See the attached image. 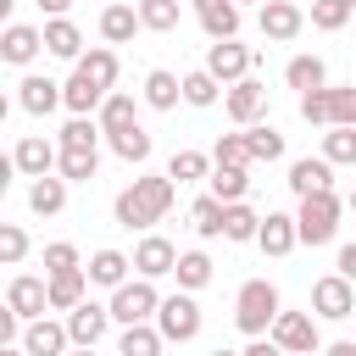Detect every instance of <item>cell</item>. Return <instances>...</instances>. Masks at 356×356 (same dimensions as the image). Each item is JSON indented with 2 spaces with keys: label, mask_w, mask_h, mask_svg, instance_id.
Wrapping results in <instances>:
<instances>
[{
  "label": "cell",
  "mask_w": 356,
  "mask_h": 356,
  "mask_svg": "<svg viewBox=\"0 0 356 356\" xmlns=\"http://www.w3.org/2000/svg\"><path fill=\"white\" fill-rule=\"evenodd\" d=\"M172 195H178V184H172L167 172H161V178H156V172H145V178H134V184L117 195V206H111V211H117V222H122V228H150V222H161V217L172 211Z\"/></svg>",
  "instance_id": "cell-1"
},
{
  "label": "cell",
  "mask_w": 356,
  "mask_h": 356,
  "mask_svg": "<svg viewBox=\"0 0 356 356\" xmlns=\"http://www.w3.org/2000/svg\"><path fill=\"white\" fill-rule=\"evenodd\" d=\"M278 289L267 284V278H250L245 289H239V300H234V323H239V334H250V339H267L273 334V323H278Z\"/></svg>",
  "instance_id": "cell-2"
},
{
  "label": "cell",
  "mask_w": 356,
  "mask_h": 356,
  "mask_svg": "<svg viewBox=\"0 0 356 356\" xmlns=\"http://www.w3.org/2000/svg\"><path fill=\"white\" fill-rule=\"evenodd\" d=\"M295 228H300V245H328L339 234V195H306L300 211H295Z\"/></svg>",
  "instance_id": "cell-3"
},
{
  "label": "cell",
  "mask_w": 356,
  "mask_h": 356,
  "mask_svg": "<svg viewBox=\"0 0 356 356\" xmlns=\"http://www.w3.org/2000/svg\"><path fill=\"white\" fill-rule=\"evenodd\" d=\"M156 312H161V295L150 278H128L122 289H111V323L134 328V323H150Z\"/></svg>",
  "instance_id": "cell-4"
},
{
  "label": "cell",
  "mask_w": 356,
  "mask_h": 356,
  "mask_svg": "<svg viewBox=\"0 0 356 356\" xmlns=\"http://www.w3.org/2000/svg\"><path fill=\"white\" fill-rule=\"evenodd\" d=\"M156 328H161L167 345H189V339L200 334V306H195V295H167L161 312H156Z\"/></svg>",
  "instance_id": "cell-5"
},
{
  "label": "cell",
  "mask_w": 356,
  "mask_h": 356,
  "mask_svg": "<svg viewBox=\"0 0 356 356\" xmlns=\"http://www.w3.org/2000/svg\"><path fill=\"white\" fill-rule=\"evenodd\" d=\"M267 339L284 356H317V323H312V312H278V323H273Z\"/></svg>",
  "instance_id": "cell-6"
},
{
  "label": "cell",
  "mask_w": 356,
  "mask_h": 356,
  "mask_svg": "<svg viewBox=\"0 0 356 356\" xmlns=\"http://www.w3.org/2000/svg\"><path fill=\"white\" fill-rule=\"evenodd\" d=\"M6 312L22 317V323H39V312H50V278H28V273H17L11 289H6Z\"/></svg>",
  "instance_id": "cell-7"
},
{
  "label": "cell",
  "mask_w": 356,
  "mask_h": 356,
  "mask_svg": "<svg viewBox=\"0 0 356 356\" xmlns=\"http://www.w3.org/2000/svg\"><path fill=\"white\" fill-rule=\"evenodd\" d=\"M312 312H317V317H328V323L350 317V312H356V284H350V278H339V273L317 278V284H312Z\"/></svg>",
  "instance_id": "cell-8"
},
{
  "label": "cell",
  "mask_w": 356,
  "mask_h": 356,
  "mask_svg": "<svg viewBox=\"0 0 356 356\" xmlns=\"http://www.w3.org/2000/svg\"><path fill=\"white\" fill-rule=\"evenodd\" d=\"M206 72L217 83H239V78H250V50L239 39H217V44H206Z\"/></svg>",
  "instance_id": "cell-9"
},
{
  "label": "cell",
  "mask_w": 356,
  "mask_h": 356,
  "mask_svg": "<svg viewBox=\"0 0 356 356\" xmlns=\"http://www.w3.org/2000/svg\"><path fill=\"white\" fill-rule=\"evenodd\" d=\"M61 89H67V83H56V78H44V72H28V78L17 83V106H22L28 117H50L56 106H67Z\"/></svg>",
  "instance_id": "cell-10"
},
{
  "label": "cell",
  "mask_w": 356,
  "mask_h": 356,
  "mask_svg": "<svg viewBox=\"0 0 356 356\" xmlns=\"http://www.w3.org/2000/svg\"><path fill=\"white\" fill-rule=\"evenodd\" d=\"M222 111H228L239 128H256L261 111H267V89H261L256 78H239V83H228V95H222Z\"/></svg>",
  "instance_id": "cell-11"
},
{
  "label": "cell",
  "mask_w": 356,
  "mask_h": 356,
  "mask_svg": "<svg viewBox=\"0 0 356 356\" xmlns=\"http://www.w3.org/2000/svg\"><path fill=\"white\" fill-rule=\"evenodd\" d=\"M11 161H17V172H28V178H50V172L61 167V145H50L44 134H28V139H17Z\"/></svg>",
  "instance_id": "cell-12"
},
{
  "label": "cell",
  "mask_w": 356,
  "mask_h": 356,
  "mask_svg": "<svg viewBox=\"0 0 356 356\" xmlns=\"http://www.w3.org/2000/svg\"><path fill=\"white\" fill-rule=\"evenodd\" d=\"M134 267H139V278H167V273H178V250H172V239H161V234H145L139 245H134Z\"/></svg>",
  "instance_id": "cell-13"
},
{
  "label": "cell",
  "mask_w": 356,
  "mask_h": 356,
  "mask_svg": "<svg viewBox=\"0 0 356 356\" xmlns=\"http://www.w3.org/2000/svg\"><path fill=\"white\" fill-rule=\"evenodd\" d=\"M300 28H306V11H300L295 0H267V6H261V39L289 44Z\"/></svg>",
  "instance_id": "cell-14"
},
{
  "label": "cell",
  "mask_w": 356,
  "mask_h": 356,
  "mask_svg": "<svg viewBox=\"0 0 356 356\" xmlns=\"http://www.w3.org/2000/svg\"><path fill=\"white\" fill-rule=\"evenodd\" d=\"M106 328H111V306H100V300H83L78 312H67V334H72V345H100L106 339Z\"/></svg>",
  "instance_id": "cell-15"
},
{
  "label": "cell",
  "mask_w": 356,
  "mask_h": 356,
  "mask_svg": "<svg viewBox=\"0 0 356 356\" xmlns=\"http://www.w3.org/2000/svg\"><path fill=\"white\" fill-rule=\"evenodd\" d=\"M39 50H44V28L11 22V28L0 33V56H6V67H28V61H33Z\"/></svg>",
  "instance_id": "cell-16"
},
{
  "label": "cell",
  "mask_w": 356,
  "mask_h": 356,
  "mask_svg": "<svg viewBox=\"0 0 356 356\" xmlns=\"http://www.w3.org/2000/svg\"><path fill=\"white\" fill-rule=\"evenodd\" d=\"M289 189L306 200V195H328L334 189V161H323V156H300L295 167H289Z\"/></svg>",
  "instance_id": "cell-17"
},
{
  "label": "cell",
  "mask_w": 356,
  "mask_h": 356,
  "mask_svg": "<svg viewBox=\"0 0 356 356\" xmlns=\"http://www.w3.org/2000/svg\"><path fill=\"white\" fill-rule=\"evenodd\" d=\"M22 350H28V356H67V350H72V334H67V323L39 317V323H28Z\"/></svg>",
  "instance_id": "cell-18"
},
{
  "label": "cell",
  "mask_w": 356,
  "mask_h": 356,
  "mask_svg": "<svg viewBox=\"0 0 356 356\" xmlns=\"http://www.w3.org/2000/svg\"><path fill=\"white\" fill-rule=\"evenodd\" d=\"M195 17L206 28V39H239V6L234 0H195Z\"/></svg>",
  "instance_id": "cell-19"
},
{
  "label": "cell",
  "mask_w": 356,
  "mask_h": 356,
  "mask_svg": "<svg viewBox=\"0 0 356 356\" xmlns=\"http://www.w3.org/2000/svg\"><path fill=\"white\" fill-rule=\"evenodd\" d=\"M256 245H261L267 256H289V250L300 245V228H295V217H289V211H267V217H261V234H256Z\"/></svg>",
  "instance_id": "cell-20"
},
{
  "label": "cell",
  "mask_w": 356,
  "mask_h": 356,
  "mask_svg": "<svg viewBox=\"0 0 356 356\" xmlns=\"http://www.w3.org/2000/svg\"><path fill=\"white\" fill-rule=\"evenodd\" d=\"M61 95H67V111H72V117H95V111L106 106V89H100L89 72H78V67H72V78H67Z\"/></svg>",
  "instance_id": "cell-21"
},
{
  "label": "cell",
  "mask_w": 356,
  "mask_h": 356,
  "mask_svg": "<svg viewBox=\"0 0 356 356\" xmlns=\"http://www.w3.org/2000/svg\"><path fill=\"white\" fill-rule=\"evenodd\" d=\"M128 267H134V261H128L122 250H95L83 273H89V284H100V289H122V284H128Z\"/></svg>",
  "instance_id": "cell-22"
},
{
  "label": "cell",
  "mask_w": 356,
  "mask_h": 356,
  "mask_svg": "<svg viewBox=\"0 0 356 356\" xmlns=\"http://www.w3.org/2000/svg\"><path fill=\"white\" fill-rule=\"evenodd\" d=\"M83 300H89V273H83V267L50 278V312H78Z\"/></svg>",
  "instance_id": "cell-23"
},
{
  "label": "cell",
  "mask_w": 356,
  "mask_h": 356,
  "mask_svg": "<svg viewBox=\"0 0 356 356\" xmlns=\"http://www.w3.org/2000/svg\"><path fill=\"white\" fill-rule=\"evenodd\" d=\"M139 28H145V22H139V6H106V11H100V39H106V44H128Z\"/></svg>",
  "instance_id": "cell-24"
},
{
  "label": "cell",
  "mask_w": 356,
  "mask_h": 356,
  "mask_svg": "<svg viewBox=\"0 0 356 356\" xmlns=\"http://www.w3.org/2000/svg\"><path fill=\"white\" fill-rule=\"evenodd\" d=\"M44 50L61 56V61H83V33H78V22H67V17L44 22Z\"/></svg>",
  "instance_id": "cell-25"
},
{
  "label": "cell",
  "mask_w": 356,
  "mask_h": 356,
  "mask_svg": "<svg viewBox=\"0 0 356 356\" xmlns=\"http://www.w3.org/2000/svg\"><path fill=\"white\" fill-rule=\"evenodd\" d=\"M178 100H184V78H172L167 67H150V72H145V106L172 111Z\"/></svg>",
  "instance_id": "cell-26"
},
{
  "label": "cell",
  "mask_w": 356,
  "mask_h": 356,
  "mask_svg": "<svg viewBox=\"0 0 356 356\" xmlns=\"http://www.w3.org/2000/svg\"><path fill=\"white\" fill-rule=\"evenodd\" d=\"M100 128H106V139H117V134H128V128H139V106H134V95H106V106H100Z\"/></svg>",
  "instance_id": "cell-27"
},
{
  "label": "cell",
  "mask_w": 356,
  "mask_h": 356,
  "mask_svg": "<svg viewBox=\"0 0 356 356\" xmlns=\"http://www.w3.org/2000/svg\"><path fill=\"white\" fill-rule=\"evenodd\" d=\"M284 83H289V89H300V95L328 89V67H323V56H295V61L284 67Z\"/></svg>",
  "instance_id": "cell-28"
},
{
  "label": "cell",
  "mask_w": 356,
  "mask_h": 356,
  "mask_svg": "<svg viewBox=\"0 0 356 356\" xmlns=\"http://www.w3.org/2000/svg\"><path fill=\"white\" fill-rule=\"evenodd\" d=\"M211 195L222 200V206H239L245 200V189H250V167H211Z\"/></svg>",
  "instance_id": "cell-29"
},
{
  "label": "cell",
  "mask_w": 356,
  "mask_h": 356,
  "mask_svg": "<svg viewBox=\"0 0 356 356\" xmlns=\"http://www.w3.org/2000/svg\"><path fill=\"white\" fill-rule=\"evenodd\" d=\"M28 206H33L39 217H56V211L67 206V178H61V172H50V178H33V189H28Z\"/></svg>",
  "instance_id": "cell-30"
},
{
  "label": "cell",
  "mask_w": 356,
  "mask_h": 356,
  "mask_svg": "<svg viewBox=\"0 0 356 356\" xmlns=\"http://www.w3.org/2000/svg\"><path fill=\"white\" fill-rule=\"evenodd\" d=\"M222 217H228V206H222L217 195H200V200L189 206V228H195L200 239H222Z\"/></svg>",
  "instance_id": "cell-31"
},
{
  "label": "cell",
  "mask_w": 356,
  "mask_h": 356,
  "mask_svg": "<svg viewBox=\"0 0 356 356\" xmlns=\"http://www.w3.org/2000/svg\"><path fill=\"white\" fill-rule=\"evenodd\" d=\"M172 278H178V289H184V295L206 289V284H211V256H206V250H184V256H178V273H172Z\"/></svg>",
  "instance_id": "cell-32"
},
{
  "label": "cell",
  "mask_w": 356,
  "mask_h": 356,
  "mask_svg": "<svg viewBox=\"0 0 356 356\" xmlns=\"http://www.w3.org/2000/svg\"><path fill=\"white\" fill-rule=\"evenodd\" d=\"M161 328H150V323H134V328H122V339H117V356H161Z\"/></svg>",
  "instance_id": "cell-33"
},
{
  "label": "cell",
  "mask_w": 356,
  "mask_h": 356,
  "mask_svg": "<svg viewBox=\"0 0 356 356\" xmlns=\"http://www.w3.org/2000/svg\"><path fill=\"white\" fill-rule=\"evenodd\" d=\"M245 145H250V161H284V134H278L273 122L245 128Z\"/></svg>",
  "instance_id": "cell-34"
},
{
  "label": "cell",
  "mask_w": 356,
  "mask_h": 356,
  "mask_svg": "<svg viewBox=\"0 0 356 356\" xmlns=\"http://www.w3.org/2000/svg\"><path fill=\"white\" fill-rule=\"evenodd\" d=\"M100 117H72L67 128H61V150H100Z\"/></svg>",
  "instance_id": "cell-35"
},
{
  "label": "cell",
  "mask_w": 356,
  "mask_h": 356,
  "mask_svg": "<svg viewBox=\"0 0 356 356\" xmlns=\"http://www.w3.org/2000/svg\"><path fill=\"white\" fill-rule=\"evenodd\" d=\"M211 167H217V161H206L200 150H172L167 178H172V184H195V178H211Z\"/></svg>",
  "instance_id": "cell-36"
},
{
  "label": "cell",
  "mask_w": 356,
  "mask_h": 356,
  "mask_svg": "<svg viewBox=\"0 0 356 356\" xmlns=\"http://www.w3.org/2000/svg\"><path fill=\"white\" fill-rule=\"evenodd\" d=\"M217 95H222V83H217L206 67L184 72V100H189V106H200V111H206V106H217Z\"/></svg>",
  "instance_id": "cell-37"
},
{
  "label": "cell",
  "mask_w": 356,
  "mask_h": 356,
  "mask_svg": "<svg viewBox=\"0 0 356 356\" xmlns=\"http://www.w3.org/2000/svg\"><path fill=\"white\" fill-rule=\"evenodd\" d=\"M67 184H89L100 172V150H61V167H56Z\"/></svg>",
  "instance_id": "cell-38"
},
{
  "label": "cell",
  "mask_w": 356,
  "mask_h": 356,
  "mask_svg": "<svg viewBox=\"0 0 356 356\" xmlns=\"http://www.w3.org/2000/svg\"><path fill=\"white\" fill-rule=\"evenodd\" d=\"M261 234V217L239 200V206H228V217H222V239H234V245H245V239H256Z\"/></svg>",
  "instance_id": "cell-39"
},
{
  "label": "cell",
  "mask_w": 356,
  "mask_h": 356,
  "mask_svg": "<svg viewBox=\"0 0 356 356\" xmlns=\"http://www.w3.org/2000/svg\"><path fill=\"white\" fill-rule=\"evenodd\" d=\"M323 161L356 167V128H328V134H323Z\"/></svg>",
  "instance_id": "cell-40"
},
{
  "label": "cell",
  "mask_w": 356,
  "mask_h": 356,
  "mask_svg": "<svg viewBox=\"0 0 356 356\" xmlns=\"http://www.w3.org/2000/svg\"><path fill=\"white\" fill-rule=\"evenodd\" d=\"M78 72H89V78L111 95V83H117V50H106V44H100V50H89V56L78 61Z\"/></svg>",
  "instance_id": "cell-41"
},
{
  "label": "cell",
  "mask_w": 356,
  "mask_h": 356,
  "mask_svg": "<svg viewBox=\"0 0 356 356\" xmlns=\"http://www.w3.org/2000/svg\"><path fill=\"white\" fill-rule=\"evenodd\" d=\"M139 22L150 33H172L178 28V0H139Z\"/></svg>",
  "instance_id": "cell-42"
},
{
  "label": "cell",
  "mask_w": 356,
  "mask_h": 356,
  "mask_svg": "<svg viewBox=\"0 0 356 356\" xmlns=\"http://www.w3.org/2000/svg\"><path fill=\"white\" fill-rule=\"evenodd\" d=\"M111 150H117L128 167H139V161H150V134H145V128H128V134L111 139Z\"/></svg>",
  "instance_id": "cell-43"
},
{
  "label": "cell",
  "mask_w": 356,
  "mask_h": 356,
  "mask_svg": "<svg viewBox=\"0 0 356 356\" xmlns=\"http://www.w3.org/2000/svg\"><path fill=\"white\" fill-rule=\"evenodd\" d=\"M211 161H217V167H250V145H245V134H222L217 150H211Z\"/></svg>",
  "instance_id": "cell-44"
},
{
  "label": "cell",
  "mask_w": 356,
  "mask_h": 356,
  "mask_svg": "<svg viewBox=\"0 0 356 356\" xmlns=\"http://www.w3.org/2000/svg\"><path fill=\"white\" fill-rule=\"evenodd\" d=\"M345 22H350V6H345V0H312V28L334 33V28H345Z\"/></svg>",
  "instance_id": "cell-45"
},
{
  "label": "cell",
  "mask_w": 356,
  "mask_h": 356,
  "mask_svg": "<svg viewBox=\"0 0 356 356\" xmlns=\"http://www.w3.org/2000/svg\"><path fill=\"white\" fill-rule=\"evenodd\" d=\"M83 261H78V245H67V239H56V245H44V273L56 278V273H78Z\"/></svg>",
  "instance_id": "cell-46"
},
{
  "label": "cell",
  "mask_w": 356,
  "mask_h": 356,
  "mask_svg": "<svg viewBox=\"0 0 356 356\" xmlns=\"http://www.w3.org/2000/svg\"><path fill=\"white\" fill-rule=\"evenodd\" d=\"M300 117H306V122H317V128H334V106H328V89H312V95H300Z\"/></svg>",
  "instance_id": "cell-47"
},
{
  "label": "cell",
  "mask_w": 356,
  "mask_h": 356,
  "mask_svg": "<svg viewBox=\"0 0 356 356\" xmlns=\"http://www.w3.org/2000/svg\"><path fill=\"white\" fill-rule=\"evenodd\" d=\"M22 256H28V234H22L17 222H0V261H6V267H17Z\"/></svg>",
  "instance_id": "cell-48"
},
{
  "label": "cell",
  "mask_w": 356,
  "mask_h": 356,
  "mask_svg": "<svg viewBox=\"0 0 356 356\" xmlns=\"http://www.w3.org/2000/svg\"><path fill=\"white\" fill-rule=\"evenodd\" d=\"M334 106V128H356V89H328Z\"/></svg>",
  "instance_id": "cell-49"
},
{
  "label": "cell",
  "mask_w": 356,
  "mask_h": 356,
  "mask_svg": "<svg viewBox=\"0 0 356 356\" xmlns=\"http://www.w3.org/2000/svg\"><path fill=\"white\" fill-rule=\"evenodd\" d=\"M339 278H350V284H356V245H345V250H339Z\"/></svg>",
  "instance_id": "cell-50"
},
{
  "label": "cell",
  "mask_w": 356,
  "mask_h": 356,
  "mask_svg": "<svg viewBox=\"0 0 356 356\" xmlns=\"http://www.w3.org/2000/svg\"><path fill=\"white\" fill-rule=\"evenodd\" d=\"M245 356H284V350H278L273 339H250V345H245Z\"/></svg>",
  "instance_id": "cell-51"
},
{
  "label": "cell",
  "mask_w": 356,
  "mask_h": 356,
  "mask_svg": "<svg viewBox=\"0 0 356 356\" xmlns=\"http://www.w3.org/2000/svg\"><path fill=\"white\" fill-rule=\"evenodd\" d=\"M67 6H72V0H39V11H44L50 22H56V17H67Z\"/></svg>",
  "instance_id": "cell-52"
},
{
  "label": "cell",
  "mask_w": 356,
  "mask_h": 356,
  "mask_svg": "<svg viewBox=\"0 0 356 356\" xmlns=\"http://www.w3.org/2000/svg\"><path fill=\"white\" fill-rule=\"evenodd\" d=\"M323 356H356V345H350V339H334V345H328Z\"/></svg>",
  "instance_id": "cell-53"
},
{
  "label": "cell",
  "mask_w": 356,
  "mask_h": 356,
  "mask_svg": "<svg viewBox=\"0 0 356 356\" xmlns=\"http://www.w3.org/2000/svg\"><path fill=\"white\" fill-rule=\"evenodd\" d=\"M0 356H28V350L22 345H0Z\"/></svg>",
  "instance_id": "cell-54"
},
{
  "label": "cell",
  "mask_w": 356,
  "mask_h": 356,
  "mask_svg": "<svg viewBox=\"0 0 356 356\" xmlns=\"http://www.w3.org/2000/svg\"><path fill=\"white\" fill-rule=\"evenodd\" d=\"M67 356H100V350H95V345H89V350H83V345H72V350H67Z\"/></svg>",
  "instance_id": "cell-55"
},
{
  "label": "cell",
  "mask_w": 356,
  "mask_h": 356,
  "mask_svg": "<svg viewBox=\"0 0 356 356\" xmlns=\"http://www.w3.org/2000/svg\"><path fill=\"white\" fill-rule=\"evenodd\" d=\"M211 356H245V350H211Z\"/></svg>",
  "instance_id": "cell-56"
},
{
  "label": "cell",
  "mask_w": 356,
  "mask_h": 356,
  "mask_svg": "<svg viewBox=\"0 0 356 356\" xmlns=\"http://www.w3.org/2000/svg\"><path fill=\"white\" fill-rule=\"evenodd\" d=\"M234 6H250V0H234ZM261 6H267V0H261Z\"/></svg>",
  "instance_id": "cell-57"
},
{
  "label": "cell",
  "mask_w": 356,
  "mask_h": 356,
  "mask_svg": "<svg viewBox=\"0 0 356 356\" xmlns=\"http://www.w3.org/2000/svg\"><path fill=\"white\" fill-rule=\"evenodd\" d=\"M350 211H356V189H350Z\"/></svg>",
  "instance_id": "cell-58"
},
{
  "label": "cell",
  "mask_w": 356,
  "mask_h": 356,
  "mask_svg": "<svg viewBox=\"0 0 356 356\" xmlns=\"http://www.w3.org/2000/svg\"><path fill=\"white\" fill-rule=\"evenodd\" d=\"M345 6H350V11H356V0H345Z\"/></svg>",
  "instance_id": "cell-59"
}]
</instances>
